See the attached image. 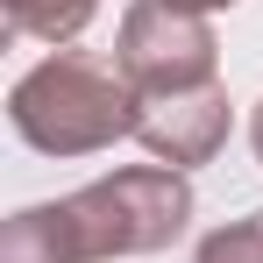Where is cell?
<instances>
[{
	"mask_svg": "<svg viewBox=\"0 0 263 263\" xmlns=\"http://www.w3.org/2000/svg\"><path fill=\"white\" fill-rule=\"evenodd\" d=\"M192 220V178L171 164H128L114 178H92L64 199L22 206L0 228V263H114L157 256Z\"/></svg>",
	"mask_w": 263,
	"mask_h": 263,
	"instance_id": "1",
	"label": "cell"
},
{
	"mask_svg": "<svg viewBox=\"0 0 263 263\" xmlns=\"http://www.w3.org/2000/svg\"><path fill=\"white\" fill-rule=\"evenodd\" d=\"M135 114H142V92L86 50H57L43 64H29L7 92V121L36 157L114 149L121 135H135Z\"/></svg>",
	"mask_w": 263,
	"mask_h": 263,
	"instance_id": "2",
	"label": "cell"
},
{
	"mask_svg": "<svg viewBox=\"0 0 263 263\" xmlns=\"http://www.w3.org/2000/svg\"><path fill=\"white\" fill-rule=\"evenodd\" d=\"M214 64H220V50H214L206 14H192V7H178V0H135L128 14H121L114 71H121L142 100L214 86Z\"/></svg>",
	"mask_w": 263,
	"mask_h": 263,
	"instance_id": "3",
	"label": "cell"
},
{
	"mask_svg": "<svg viewBox=\"0 0 263 263\" xmlns=\"http://www.w3.org/2000/svg\"><path fill=\"white\" fill-rule=\"evenodd\" d=\"M228 121H235V107H228L220 86L164 92V100H142V114H135V142H142L157 164L192 171V164H206L220 142H228Z\"/></svg>",
	"mask_w": 263,
	"mask_h": 263,
	"instance_id": "4",
	"label": "cell"
},
{
	"mask_svg": "<svg viewBox=\"0 0 263 263\" xmlns=\"http://www.w3.org/2000/svg\"><path fill=\"white\" fill-rule=\"evenodd\" d=\"M7 7V29L14 36H36V43H71V36H86V22L100 14V0H0Z\"/></svg>",
	"mask_w": 263,
	"mask_h": 263,
	"instance_id": "5",
	"label": "cell"
},
{
	"mask_svg": "<svg viewBox=\"0 0 263 263\" xmlns=\"http://www.w3.org/2000/svg\"><path fill=\"white\" fill-rule=\"evenodd\" d=\"M192 263H263V206L228 220V228H214V235H199Z\"/></svg>",
	"mask_w": 263,
	"mask_h": 263,
	"instance_id": "6",
	"label": "cell"
},
{
	"mask_svg": "<svg viewBox=\"0 0 263 263\" xmlns=\"http://www.w3.org/2000/svg\"><path fill=\"white\" fill-rule=\"evenodd\" d=\"M249 149H256V164H263V100H256V114H249Z\"/></svg>",
	"mask_w": 263,
	"mask_h": 263,
	"instance_id": "7",
	"label": "cell"
},
{
	"mask_svg": "<svg viewBox=\"0 0 263 263\" xmlns=\"http://www.w3.org/2000/svg\"><path fill=\"white\" fill-rule=\"evenodd\" d=\"M178 7H192V14H214V7H235V0H178Z\"/></svg>",
	"mask_w": 263,
	"mask_h": 263,
	"instance_id": "8",
	"label": "cell"
}]
</instances>
